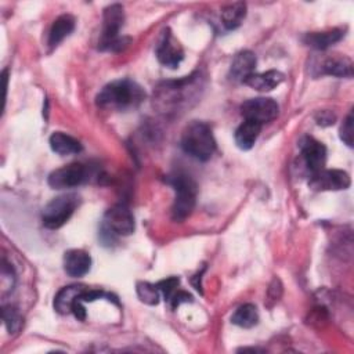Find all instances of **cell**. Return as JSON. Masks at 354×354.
<instances>
[{
	"instance_id": "29",
	"label": "cell",
	"mask_w": 354,
	"mask_h": 354,
	"mask_svg": "<svg viewBox=\"0 0 354 354\" xmlns=\"http://www.w3.org/2000/svg\"><path fill=\"white\" fill-rule=\"evenodd\" d=\"M187 301H192V296L184 290H178L171 296V299L169 300L170 307L174 310L176 307H178L181 303H187Z\"/></svg>"
},
{
	"instance_id": "28",
	"label": "cell",
	"mask_w": 354,
	"mask_h": 354,
	"mask_svg": "<svg viewBox=\"0 0 354 354\" xmlns=\"http://www.w3.org/2000/svg\"><path fill=\"white\" fill-rule=\"evenodd\" d=\"M340 140L347 145L353 147V112L347 115L340 127Z\"/></svg>"
},
{
	"instance_id": "8",
	"label": "cell",
	"mask_w": 354,
	"mask_h": 354,
	"mask_svg": "<svg viewBox=\"0 0 354 354\" xmlns=\"http://www.w3.org/2000/svg\"><path fill=\"white\" fill-rule=\"evenodd\" d=\"M241 113L246 120H253L263 126L278 116L279 105L275 100L267 97L250 98L241 105Z\"/></svg>"
},
{
	"instance_id": "16",
	"label": "cell",
	"mask_w": 354,
	"mask_h": 354,
	"mask_svg": "<svg viewBox=\"0 0 354 354\" xmlns=\"http://www.w3.org/2000/svg\"><path fill=\"white\" fill-rule=\"evenodd\" d=\"M285 76L279 71L271 69L261 73H252L243 83L259 91H271L283 82Z\"/></svg>"
},
{
	"instance_id": "13",
	"label": "cell",
	"mask_w": 354,
	"mask_h": 354,
	"mask_svg": "<svg viewBox=\"0 0 354 354\" xmlns=\"http://www.w3.org/2000/svg\"><path fill=\"white\" fill-rule=\"evenodd\" d=\"M91 268V257L82 249H71L64 254V270L69 277L80 278Z\"/></svg>"
},
{
	"instance_id": "1",
	"label": "cell",
	"mask_w": 354,
	"mask_h": 354,
	"mask_svg": "<svg viewBox=\"0 0 354 354\" xmlns=\"http://www.w3.org/2000/svg\"><path fill=\"white\" fill-rule=\"evenodd\" d=\"M145 98V91L129 79L113 80L104 86L97 95V105L105 109L127 111L137 108Z\"/></svg>"
},
{
	"instance_id": "25",
	"label": "cell",
	"mask_w": 354,
	"mask_h": 354,
	"mask_svg": "<svg viewBox=\"0 0 354 354\" xmlns=\"http://www.w3.org/2000/svg\"><path fill=\"white\" fill-rule=\"evenodd\" d=\"M15 279H17V277H15L14 268L6 260H3L1 272H0V289H1L3 296L8 295L14 290Z\"/></svg>"
},
{
	"instance_id": "21",
	"label": "cell",
	"mask_w": 354,
	"mask_h": 354,
	"mask_svg": "<svg viewBox=\"0 0 354 354\" xmlns=\"http://www.w3.org/2000/svg\"><path fill=\"white\" fill-rule=\"evenodd\" d=\"M50 147L55 153L61 156L79 153L82 151L80 141L62 131H54L50 136Z\"/></svg>"
},
{
	"instance_id": "19",
	"label": "cell",
	"mask_w": 354,
	"mask_h": 354,
	"mask_svg": "<svg viewBox=\"0 0 354 354\" xmlns=\"http://www.w3.org/2000/svg\"><path fill=\"white\" fill-rule=\"evenodd\" d=\"M87 288L83 285L64 286L54 297V310L59 314H68L72 311L73 303Z\"/></svg>"
},
{
	"instance_id": "15",
	"label": "cell",
	"mask_w": 354,
	"mask_h": 354,
	"mask_svg": "<svg viewBox=\"0 0 354 354\" xmlns=\"http://www.w3.org/2000/svg\"><path fill=\"white\" fill-rule=\"evenodd\" d=\"M321 75H330L336 77H351L353 76V62L348 57L333 54L322 59L319 66Z\"/></svg>"
},
{
	"instance_id": "30",
	"label": "cell",
	"mask_w": 354,
	"mask_h": 354,
	"mask_svg": "<svg viewBox=\"0 0 354 354\" xmlns=\"http://www.w3.org/2000/svg\"><path fill=\"white\" fill-rule=\"evenodd\" d=\"M336 116L329 111H321L317 113V123L321 126H330L335 123Z\"/></svg>"
},
{
	"instance_id": "9",
	"label": "cell",
	"mask_w": 354,
	"mask_h": 354,
	"mask_svg": "<svg viewBox=\"0 0 354 354\" xmlns=\"http://www.w3.org/2000/svg\"><path fill=\"white\" fill-rule=\"evenodd\" d=\"M351 184L350 176L339 169H321L310 174L308 187L315 191H339Z\"/></svg>"
},
{
	"instance_id": "23",
	"label": "cell",
	"mask_w": 354,
	"mask_h": 354,
	"mask_svg": "<svg viewBox=\"0 0 354 354\" xmlns=\"http://www.w3.org/2000/svg\"><path fill=\"white\" fill-rule=\"evenodd\" d=\"M231 322L241 328H252L259 322V313L256 306L246 303L239 306L231 317Z\"/></svg>"
},
{
	"instance_id": "4",
	"label": "cell",
	"mask_w": 354,
	"mask_h": 354,
	"mask_svg": "<svg viewBox=\"0 0 354 354\" xmlns=\"http://www.w3.org/2000/svg\"><path fill=\"white\" fill-rule=\"evenodd\" d=\"M198 76H189L181 80L165 82L158 87L156 100L162 104L163 112H178L180 106L187 104L195 88H198Z\"/></svg>"
},
{
	"instance_id": "20",
	"label": "cell",
	"mask_w": 354,
	"mask_h": 354,
	"mask_svg": "<svg viewBox=\"0 0 354 354\" xmlns=\"http://www.w3.org/2000/svg\"><path fill=\"white\" fill-rule=\"evenodd\" d=\"M75 29V18L69 14L59 15L51 25L48 32V46L55 48L66 36H69Z\"/></svg>"
},
{
	"instance_id": "11",
	"label": "cell",
	"mask_w": 354,
	"mask_h": 354,
	"mask_svg": "<svg viewBox=\"0 0 354 354\" xmlns=\"http://www.w3.org/2000/svg\"><path fill=\"white\" fill-rule=\"evenodd\" d=\"M156 58L163 66H167L170 69H176L184 58V51L180 43L174 39L169 29L163 30L160 40L156 46Z\"/></svg>"
},
{
	"instance_id": "22",
	"label": "cell",
	"mask_w": 354,
	"mask_h": 354,
	"mask_svg": "<svg viewBox=\"0 0 354 354\" xmlns=\"http://www.w3.org/2000/svg\"><path fill=\"white\" fill-rule=\"evenodd\" d=\"M245 15L246 4L243 1L231 3L221 10V22L227 30H234L243 22Z\"/></svg>"
},
{
	"instance_id": "27",
	"label": "cell",
	"mask_w": 354,
	"mask_h": 354,
	"mask_svg": "<svg viewBox=\"0 0 354 354\" xmlns=\"http://www.w3.org/2000/svg\"><path fill=\"white\" fill-rule=\"evenodd\" d=\"M180 283V279L177 277H169L166 279H162L156 283L159 292L163 295L165 300L169 303V300L171 299V296L177 292V286Z\"/></svg>"
},
{
	"instance_id": "12",
	"label": "cell",
	"mask_w": 354,
	"mask_h": 354,
	"mask_svg": "<svg viewBox=\"0 0 354 354\" xmlns=\"http://www.w3.org/2000/svg\"><path fill=\"white\" fill-rule=\"evenodd\" d=\"M299 147L303 163L310 173H315L324 169L326 162V148L322 142L310 136H306L300 140Z\"/></svg>"
},
{
	"instance_id": "3",
	"label": "cell",
	"mask_w": 354,
	"mask_h": 354,
	"mask_svg": "<svg viewBox=\"0 0 354 354\" xmlns=\"http://www.w3.org/2000/svg\"><path fill=\"white\" fill-rule=\"evenodd\" d=\"M167 183L174 189V202L171 206V218L174 221H184L194 210L196 202L198 187L195 180L187 174L177 171L167 178Z\"/></svg>"
},
{
	"instance_id": "2",
	"label": "cell",
	"mask_w": 354,
	"mask_h": 354,
	"mask_svg": "<svg viewBox=\"0 0 354 354\" xmlns=\"http://www.w3.org/2000/svg\"><path fill=\"white\" fill-rule=\"evenodd\" d=\"M181 148L198 160H209L216 151V140L209 124L201 120L188 123L181 134Z\"/></svg>"
},
{
	"instance_id": "14",
	"label": "cell",
	"mask_w": 354,
	"mask_h": 354,
	"mask_svg": "<svg viewBox=\"0 0 354 354\" xmlns=\"http://www.w3.org/2000/svg\"><path fill=\"white\" fill-rule=\"evenodd\" d=\"M256 64H257V59L252 51L243 50V51L238 53L232 59L231 69H230V77L234 82L243 83L252 73H254Z\"/></svg>"
},
{
	"instance_id": "17",
	"label": "cell",
	"mask_w": 354,
	"mask_h": 354,
	"mask_svg": "<svg viewBox=\"0 0 354 354\" xmlns=\"http://www.w3.org/2000/svg\"><path fill=\"white\" fill-rule=\"evenodd\" d=\"M260 131H261V124L260 123L245 119V122L242 124H239L238 129L234 133L236 147L239 149H243V151L250 149L254 145Z\"/></svg>"
},
{
	"instance_id": "26",
	"label": "cell",
	"mask_w": 354,
	"mask_h": 354,
	"mask_svg": "<svg viewBox=\"0 0 354 354\" xmlns=\"http://www.w3.org/2000/svg\"><path fill=\"white\" fill-rule=\"evenodd\" d=\"M1 314H3V321H4L7 330L10 333H15L21 328V322H22V318H21L18 310L11 306H4Z\"/></svg>"
},
{
	"instance_id": "10",
	"label": "cell",
	"mask_w": 354,
	"mask_h": 354,
	"mask_svg": "<svg viewBox=\"0 0 354 354\" xmlns=\"http://www.w3.org/2000/svg\"><path fill=\"white\" fill-rule=\"evenodd\" d=\"M87 178V169L84 165L73 162L55 169L48 176V185L54 189L73 188L84 183Z\"/></svg>"
},
{
	"instance_id": "5",
	"label": "cell",
	"mask_w": 354,
	"mask_h": 354,
	"mask_svg": "<svg viewBox=\"0 0 354 354\" xmlns=\"http://www.w3.org/2000/svg\"><path fill=\"white\" fill-rule=\"evenodd\" d=\"M104 24L98 48L104 51H120L123 50L130 39L120 37L119 32L124 22V12L120 4H111L104 10Z\"/></svg>"
},
{
	"instance_id": "7",
	"label": "cell",
	"mask_w": 354,
	"mask_h": 354,
	"mask_svg": "<svg viewBox=\"0 0 354 354\" xmlns=\"http://www.w3.org/2000/svg\"><path fill=\"white\" fill-rule=\"evenodd\" d=\"M77 205L79 196L76 194H64L53 198L41 212L44 227L50 230L61 228L71 218Z\"/></svg>"
},
{
	"instance_id": "18",
	"label": "cell",
	"mask_w": 354,
	"mask_h": 354,
	"mask_svg": "<svg viewBox=\"0 0 354 354\" xmlns=\"http://www.w3.org/2000/svg\"><path fill=\"white\" fill-rule=\"evenodd\" d=\"M343 36H344V30L343 29H330V30H326V32H311V33H307L303 37V40L311 48L326 50L330 46H333L335 43L340 41Z\"/></svg>"
},
{
	"instance_id": "6",
	"label": "cell",
	"mask_w": 354,
	"mask_h": 354,
	"mask_svg": "<svg viewBox=\"0 0 354 354\" xmlns=\"http://www.w3.org/2000/svg\"><path fill=\"white\" fill-rule=\"evenodd\" d=\"M134 231V217L131 210L118 203L106 210L101 224V239L105 243H111L118 235H130Z\"/></svg>"
},
{
	"instance_id": "24",
	"label": "cell",
	"mask_w": 354,
	"mask_h": 354,
	"mask_svg": "<svg viewBox=\"0 0 354 354\" xmlns=\"http://www.w3.org/2000/svg\"><path fill=\"white\" fill-rule=\"evenodd\" d=\"M159 289L156 285L149 282H138L137 283V295L140 300L145 304L155 306L159 303Z\"/></svg>"
}]
</instances>
